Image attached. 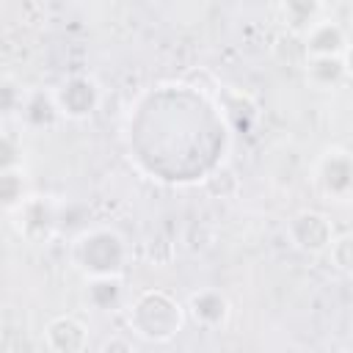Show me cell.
I'll return each instance as SVG.
<instances>
[{
  "label": "cell",
  "mask_w": 353,
  "mask_h": 353,
  "mask_svg": "<svg viewBox=\"0 0 353 353\" xmlns=\"http://www.w3.org/2000/svg\"><path fill=\"white\" fill-rule=\"evenodd\" d=\"M132 259L127 237L113 226H88L69 243V265L83 276H124Z\"/></svg>",
  "instance_id": "1"
},
{
  "label": "cell",
  "mask_w": 353,
  "mask_h": 353,
  "mask_svg": "<svg viewBox=\"0 0 353 353\" xmlns=\"http://www.w3.org/2000/svg\"><path fill=\"white\" fill-rule=\"evenodd\" d=\"M185 320V306L165 290H143L127 303V325L132 336L152 345L176 339Z\"/></svg>",
  "instance_id": "2"
},
{
  "label": "cell",
  "mask_w": 353,
  "mask_h": 353,
  "mask_svg": "<svg viewBox=\"0 0 353 353\" xmlns=\"http://www.w3.org/2000/svg\"><path fill=\"white\" fill-rule=\"evenodd\" d=\"M314 193L336 207H345L353 199V157L345 146H325L312 165Z\"/></svg>",
  "instance_id": "3"
},
{
  "label": "cell",
  "mask_w": 353,
  "mask_h": 353,
  "mask_svg": "<svg viewBox=\"0 0 353 353\" xmlns=\"http://www.w3.org/2000/svg\"><path fill=\"white\" fill-rule=\"evenodd\" d=\"M52 99H55V108H58L61 119L85 121L99 110V105L105 99V91H102V83L94 74H69L52 88Z\"/></svg>",
  "instance_id": "4"
},
{
  "label": "cell",
  "mask_w": 353,
  "mask_h": 353,
  "mask_svg": "<svg viewBox=\"0 0 353 353\" xmlns=\"http://www.w3.org/2000/svg\"><path fill=\"white\" fill-rule=\"evenodd\" d=\"M11 226L14 232L30 243V245H44L58 234V204L50 196L30 193L14 212H11Z\"/></svg>",
  "instance_id": "5"
},
{
  "label": "cell",
  "mask_w": 353,
  "mask_h": 353,
  "mask_svg": "<svg viewBox=\"0 0 353 353\" xmlns=\"http://www.w3.org/2000/svg\"><path fill=\"white\" fill-rule=\"evenodd\" d=\"M284 234L290 240V245L306 256H320L328 251L336 229L331 223V218L320 210H298L287 218V226H284Z\"/></svg>",
  "instance_id": "6"
},
{
  "label": "cell",
  "mask_w": 353,
  "mask_h": 353,
  "mask_svg": "<svg viewBox=\"0 0 353 353\" xmlns=\"http://www.w3.org/2000/svg\"><path fill=\"white\" fill-rule=\"evenodd\" d=\"M298 39H301L303 58H339L350 52L347 30L334 17H320Z\"/></svg>",
  "instance_id": "7"
},
{
  "label": "cell",
  "mask_w": 353,
  "mask_h": 353,
  "mask_svg": "<svg viewBox=\"0 0 353 353\" xmlns=\"http://www.w3.org/2000/svg\"><path fill=\"white\" fill-rule=\"evenodd\" d=\"M182 306H185V314L207 331H218L232 320V303L226 292H221L218 287H201L190 292Z\"/></svg>",
  "instance_id": "8"
},
{
  "label": "cell",
  "mask_w": 353,
  "mask_h": 353,
  "mask_svg": "<svg viewBox=\"0 0 353 353\" xmlns=\"http://www.w3.org/2000/svg\"><path fill=\"white\" fill-rule=\"evenodd\" d=\"M88 342V325L74 314H58L44 325V345L50 353H85Z\"/></svg>",
  "instance_id": "9"
},
{
  "label": "cell",
  "mask_w": 353,
  "mask_h": 353,
  "mask_svg": "<svg viewBox=\"0 0 353 353\" xmlns=\"http://www.w3.org/2000/svg\"><path fill=\"white\" fill-rule=\"evenodd\" d=\"M83 301H85L88 309H94L99 314H113V312L127 309L130 298H127L124 276H94V279H85Z\"/></svg>",
  "instance_id": "10"
},
{
  "label": "cell",
  "mask_w": 353,
  "mask_h": 353,
  "mask_svg": "<svg viewBox=\"0 0 353 353\" xmlns=\"http://www.w3.org/2000/svg\"><path fill=\"white\" fill-rule=\"evenodd\" d=\"M19 121L30 132H44L61 121V113L52 99V88H28L22 108H19Z\"/></svg>",
  "instance_id": "11"
},
{
  "label": "cell",
  "mask_w": 353,
  "mask_h": 353,
  "mask_svg": "<svg viewBox=\"0 0 353 353\" xmlns=\"http://www.w3.org/2000/svg\"><path fill=\"white\" fill-rule=\"evenodd\" d=\"M350 61L347 55L339 58H306V83L317 91H336L347 83Z\"/></svg>",
  "instance_id": "12"
},
{
  "label": "cell",
  "mask_w": 353,
  "mask_h": 353,
  "mask_svg": "<svg viewBox=\"0 0 353 353\" xmlns=\"http://www.w3.org/2000/svg\"><path fill=\"white\" fill-rule=\"evenodd\" d=\"M281 17H284V25L301 36L309 25H314L320 17H325V6L312 3V0H290L281 6Z\"/></svg>",
  "instance_id": "13"
},
{
  "label": "cell",
  "mask_w": 353,
  "mask_h": 353,
  "mask_svg": "<svg viewBox=\"0 0 353 353\" xmlns=\"http://www.w3.org/2000/svg\"><path fill=\"white\" fill-rule=\"evenodd\" d=\"M30 196L25 171H3L0 174V212H14L25 199Z\"/></svg>",
  "instance_id": "14"
},
{
  "label": "cell",
  "mask_w": 353,
  "mask_h": 353,
  "mask_svg": "<svg viewBox=\"0 0 353 353\" xmlns=\"http://www.w3.org/2000/svg\"><path fill=\"white\" fill-rule=\"evenodd\" d=\"M25 91H28V88H22V83H19L17 77H11V74H0V119L19 116Z\"/></svg>",
  "instance_id": "15"
},
{
  "label": "cell",
  "mask_w": 353,
  "mask_h": 353,
  "mask_svg": "<svg viewBox=\"0 0 353 353\" xmlns=\"http://www.w3.org/2000/svg\"><path fill=\"white\" fill-rule=\"evenodd\" d=\"M25 163V146L17 132L0 130V174L3 171H19Z\"/></svg>",
  "instance_id": "16"
},
{
  "label": "cell",
  "mask_w": 353,
  "mask_h": 353,
  "mask_svg": "<svg viewBox=\"0 0 353 353\" xmlns=\"http://www.w3.org/2000/svg\"><path fill=\"white\" fill-rule=\"evenodd\" d=\"M325 254H328L334 270H339V273L347 276V273L353 270V234H350V232L334 234V240H331V245H328Z\"/></svg>",
  "instance_id": "17"
},
{
  "label": "cell",
  "mask_w": 353,
  "mask_h": 353,
  "mask_svg": "<svg viewBox=\"0 0 353 353\" xmlns=\"http://www.w3.org/2000/svg\"><path fill=\"white\" fill-rule=\"evenodd\" d=\"M99 353H135V347H132V342H130L127 336L113 334V336H108V339L102 342Z\"/></svg>",
  "instance_id": "18"
},
{
  "label": "cell",
  "mask_w": 353,
  "mask_h": 353,
  "mask_svg": "<svg viewBox=\"0 0 353 353\" xmlns=\"http://www.w3.org/2000/svg\"><path fill=\"white\" fill-rule=\"evenodd\" d=\"M339 353H345V350H339Z\"/></svg>",
  "instance_id": "19"
}]
</instances>
